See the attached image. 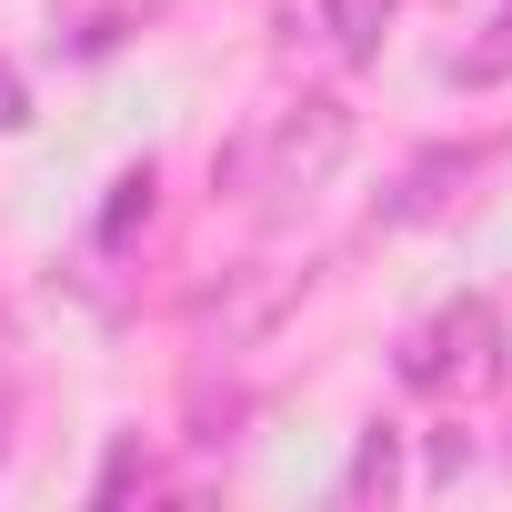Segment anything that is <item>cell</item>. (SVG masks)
Returning <instances> with one entry per match:
<instances>
[{"instance_id": "obj_2", "label": "cell", "mask_w": 512, "mask_h": 512, "mask_svg": "<svg viewBox=\"0 0 512 512\" xmlns=\"http://www.w3.org/2000/svg\"><path fill=\"white\" fill-rule=\"evenodd\" d=\"M492 372H502V312H492L482 292L442 302V312L402 342V382H412V392H482Z\"/></svg>"}, {"instance_id": "obj_4", "label": "cell", "mask_w": 512, "mask_h": 512, "mask_svg": "<svg viewBox=\"0 0 512 512\" xmlns=\"http://www.w3.org/2000/svg\"><path fill=\"white\" fill-rule=\"evenodd\" d=\"M452 81H462V91H492V81H512V0L492 11V31H482V41L452 61Z\"/></svg>"}, {"instance_id": "obj_7", "label": "cell", "mask_w": 512, "mask_h": 512, "mask_svg": "<svg viewBox=\"0 0 512 512\" xmlns=\"http://www.w3.org/2000/svg\"><path fill=\"white\" fill-rule=\"evenodd\" d=\"M131 482H151V462H141V442H121V452L101 462V502H111V492H131Z\"/></svg>"}, {"instance_id": "obj_1", "label": "cell", "mask_w": 512, "mask_h": 512, "mask_svg": "<svg viewBox=\"0 0 512 512\" xmlns=\"http://www.w3.org/2000/svg\"><path fill=\"white\" fill-rule=\"evenodd\" d=\"M352 151V111L342 101H292V111H272V121H251L231 151H221V191L231 201H282V191H312V181H332V161Z\"/></svg>"}, {"instance_id": "obj_8", "label": "cell", "mask_w": 512, "mask_h": 512, "mask_svg": "<svg viewBox=\"0 0 512 512\" xmlns=\"http://www.w3.org/2000/svg\"><path fill=\"white\" fill-rule=\"evenodd\" d=\"M21 121H31V91H21V71H11V61H0V131H21Z\"/></svg>"}, {"instance_id": "obj_5", "label": "cell", "mask_w": 512, "mask_h": 512, "mask_svg": "<svg viewBox=\"0 0 512 512\" xmlns=\"http://www.w3.org/2000/svg\"><path fill=\"white\" fill-rule=\"evenodd\" d=\"M392 472H402V462H392V432L372 422V432H362V452H352V472H342V502H372V492H392Z\"/></svg>"}, {"instance_id": "obj_6", "label": "cell", "mask_w": 512, "mask_h": 512, "mask_svg": "<svg viewBox=\"0 0 512 512\" xmlns=\"http://www.w3.org/2000/svg\"><path fill=\"white\" fill-rule=\"evenodd\" d=\"M131 221H151V161H141V171H121V181H111V211H101V241H121V231H131Z\"/></svg>"}, {"instance_id": "obj_3", "label": "cell", "mask_w": 512, "mask_h": 512, "mask_svg": "<svg viewBox=\"0 0 512 512\" xmlns=\"http://www.w3.org/2000/svg\"><path fill=\"white\" fill-rule=\"evenodd\" d=\"M392 11H402V0H322V31H332L342 61H372V41H382Z\"/></svg>"}]
</instances>
